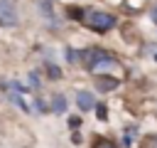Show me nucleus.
Listing matches in <instances>:
<instances>
[{"mask_svg": "<svg viewBox=\"0 0 157 148\" xmlns=\"http://www.w3.org/2000/svg\"><path fill=\"white\" fill-rule=\"evenodd\" d=\"M34 106H37V111H39V113H47V111H49V104H47L42 96H37V99H34Z\"/></svg>", "mask_w": 157, "mask_h": 148, "instance_id": "obj_12", "label": "nucleus"}, {"mask_svg": "<svg viewBox=\"0 0 157 148\" xmlns=\"http://www.w3.org/2000/svg\"><path fill=\"white\" fill-rule=\"evenodd\" d=\"M27 79H29V89H39V86H42V79L37 76V72H29Z\"/></svg>", "mask_w": 157, "mask_h": 148, "instance_id": "obj_11", "label": "nucleus"}, {"mask_svg": "<svg viewBox=\"0 0 157 148\" xmlns=\"http://www.w3.org/2000/svg\"><path fill=\"white\" fill-rule=\"evenodd\" d=\"M66 106H69L66 96H64V94H54V96H52V104H49V111H54V113H66Z\"/></svg>", "mask_w": 157, "mask_h": 148, "instance_id": "obj_5", "label": "nucleus"}, {"mask_svg": "<svg viewBox=\"0 0 157 148\" xmlns=\"http://www.w3.org/2000/svg\"><path fill=\"white\" fill-rule=\"evenodd\" d=\"M142 148H157V136H155V133L145 136V138H142Z\"/></svg>", "mask_w": 157, "mask_h": 148, "instance_id": "obj_10", "label": "nucleus"}, {"mask_svg": "<svg viewBox=\"0 0 157 148\" xmlns=\"http://www.w3.org/2000/svg\"><path fill=\"white\" fill-rule=\"evenodd\" d=\"M44 72H47V76L52 79V81H56V79H61V69L54 64V62H47L44 64Z\"/></svg>", "mask_w": 157, "mask_h": 148, "instance_id": "obj_7", "label": "nucleus"}, {"mask_svg": "<svg viewBox=\"0 0 157 148\" xmlns=\"http://www.w3.org/2000/svg\"><path fill=\"white\" fill-rule=\"evenodd\" d=\"M91 148H120V146H118L113 138H108V136H96Z\"/></svg>", "mask_w": 157, "mask_h": 148, "instance_id": "obj_6", "label": "nucleus"}, {"mask_svg": "<svg viewBox=\"0 0 157 148\" xmlns=\"http://www.w3.org/2000/svg\"><path fill=\"white\" fill-rule=\"evenodd\" d=\"M108 59H115V54L105 52L103 47H83V49H78V64L86 72L98 69V64L101 62H108Z\"/></svg>", "mask_w": 157, "mask_h": 148, "instance_id": "obj_2", "label": "nucleus"}, {"mask_svg": "<svg viewBox=\"0 0 157 148\" xmlns=\"http://www.w3.org/2000/svg\"><path fill=\"white\" fill-rule=\"evenodd\" d=\"M96 86H98V91L108 94V91H115L120 86V79L110 76V74H96Z\"/></svg>", "mask_w": 157, "mask_h": 148, "instance_id": "obj_3", "label": "nucleus"}, {"mask_svg": "<svg viewBox=\"0 0 157 148\" xmlns=\"http://www.w3.org/2000/svg\"><path fill=\"white\" fill-rule=\"evenodd\" d=\"M93 109H96V116H98L101 121H105V118H108V109H105V104H96Z\"/></svg>", "mask_w": 157, "mask_h": 148, "instance_id": "obj_13", "label": "nucleus"}, {"mask_svg": "<svg viewBox=\"0 0 157 148\" xmlns=\"http://www.w3.org/2000/svg\"><path fill=\"white\" fill-rule=\"evenodd\" d=\"M71 141H74V143H81V133H76V131H74V136H71Z\"/></svg>", "mask_w": 157, "mask_h": 148, "instance_id": "obj_15", "label": "nucleus"}, {"mask_svg": "<svg viewBox=\"0 0 157 148\" xmlns=\"http://www.w3.org/2000/svg\"><path fill=\"white\" fill-rule=\"evenodd\" d=\"M152 20L157 22V7H152Z\"/></svg>", "mask_w": 157, "mask_h": 148, "instance_id": "obj_16", "label": "nucleus"}, {"mask_svg": "<svg viewBox=\"0 0 157 148\" xmlns=\"http://www.w3.org/2000/svg\"><path fill=\"white\" fill-rule=\"evenodd\" d=\"M66 15H69L71 20H78V22H81L83 15H86V10H83V7H76V5H69V7H66Z\"/></svg>", "mask_w": 157, "mask_h": 148, "instance_id": "obj_8", "label": "nucleus"}, {"mask_svg": "<svg viewBox=\"0 0 157 148\" xmlns=\"http://www.w3.org/2000/svg\"><path fill=\"white\" fill-rule=\"evenodd\" d=\"M76 106H78L81 111H91V109L96 106V96H93L91 91L81 89V91H76Z\"/></svg>", "mask_w": 157, "mask_h": 148, "instance_id": "obj_4", "label": "nucleus"}, {"mask_svg": "<svg viewBox=\"0 0 157 148\" xmlns=\"http://www.w3.org/2000/svg\"><path fill=\"white\" fill-rule=\"evenodd\" d=\"M39 12H42L44 17H49V20H54V10H52V0H42V2H39Z\"/></svg>", "mask_w": 157, "mask_h": 148, "instance_id": "obj_9", "label": "nucleus"}, {"mask_svg": "<svg viewBox=\"0 0 157 148\" xmlns=\"http://www.w3.org/2000/svg\"><path fill=\"white\" fill-rule=\"evenodd\" d=\"M81 126H83L81 116H69V128H71V131H76V128H81Z\"/></svg>", "mask_w": 157, "mask_h": 148, "instance_id": "obj_14", "label": "nucleus"}, {"mask_svg": "<svg viewBox=\"0 0 157 148\" xmlns=\"http://www.w3.org/2000/svg\"><path fill=\"white\" fill-rule=\"evenodd\" d=\"M83 22L93 32H108V30H113L118 25V17L110 15V12H103V10H86Z\"/></svg>", "mask_w": 157, "mask_h": 148, "instance_id": "obj_1", "label": "nucleus"}]
</instances>
